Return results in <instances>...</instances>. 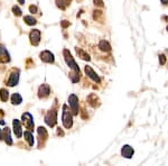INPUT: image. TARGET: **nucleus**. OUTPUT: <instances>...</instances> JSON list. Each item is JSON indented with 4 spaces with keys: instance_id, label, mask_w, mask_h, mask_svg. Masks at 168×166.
<instances>
[{
    "instance_id": "nucleus-4",
    "label": "nucleus",
    "mask_w": 168,
    "mask_h": 166,
    "mask_svg": "<svg viewBox=\"0 0 168 166\" xmlns=\"http://www.w3.org/2000/svg\"><path fill=\"white\" fill-rule=\"evenodd\" d=\"M45 122L48 125L49 127H54L57 122V112L55 109L49 110L46 116H45Z\"/></svg>"
},
{
    "instance_id": "nucleus-12",
    "label": "nucleus",
    "mask_w": 168,
    "mask_h": 166,
    "mask_svg": "<svg viewBox=\"0 0 168 166\" xmlns=\"http://www.w3.org/2000/svg\"><path fill=\"white\" fill-rule=\"evenodd\" d=\"M134 154V150L131 146L129 145H124V146L121 148V155H122L124 158H131Z\"/></svg>"
},
{
    "instance_id": "nucleus-3",
    "label": "nucleus",
    "mask_w": 168,
    "mask_h": 166,
    "mask_svg": "<svg viewBox=\"0 0 168 166\" xmlns=\"http://www.w3.org/2000/svg\"><path fill=\"white\" fill-rule=\"evenodd\" d=\"M21 120H22V124H24V126L26 127V129L33 131L34 128H35L33 116H31L29 112H25L24 115L21 116Z\"/></svg>"
},
{
    "instance_id": "nucleus-13",
    "label": "nucleus",
    "mask_w": 168,
    "mask_h": 166,
    "mask_svg": "<svg viewBox=\"0 0 168 166\" xmlns=\"http://www.w3.org/2000/svg\"><path fill=\"white\" fill-rule=\"evenodd\" d=\"M12 127H14V132L17 138H20L22 135H24V132H22V130H21V125H20L19 120L15 119V120L12 121Z\"/></svg>"
},
{
    "instance_id": "nucleus-8",
    "label": "nucleus",
    "mask_w": 168,
    "mask_h": 166,
    "mask_svg": "<svg viewBox=\"0 0 168 166\" xmlns=\"http://www.w3.org/2000/svg\"><path fill=\"white\" fill-rule=\"evenodd\" d=\"M39 56H40V59H42L44 63H49V64H52V63H54V61H55L54 54L49 51H43Z\"/></svg>"
},
{
    "instance_id": "nucleus-18",
    "label": "nucleus",
    "mask_w": 168,
    "mask_h": 166,
    "mask_svg": "<svg viewBox=\"0 0 168 166\" xmlns=\"http://www.w3.org/2000/svg\"><path fill=\"white\" fill-rule=\"evenodd\" d=\"M22 102V98L20 96L19 93H14L12 96H11V103L14 104V106H18Z\"/></svg>"
},
{
    "instance_id": "nucleus-9",
    "label": "nucleus",
    "mask_w": 168,
    "mask_h": 166,
    "mask_svg": "<svg viewBox=\"0 0 168 166\" xmlns=\"http://www.w3.org/2000/svg\"><path fill=\"white\" fill-rule=\"evenodd\" d=\"M49 93H50V88L48 84L44 83V84H42L39 87V89H38V98L39 99L47 98V97L49 96Z\"/></svg>"
},
{
    "instance_id": "nucleus-25",
    "label": "nucleus",
    "mask_w": 168,
    "mask_h": 166,
    "mask_svg": "<svg viewBox=\"0 0 168 166\" xmlns=\"http://www.w3.org/2000/svg\"><path fill=\"white\" fill-rule=\"evenodd\" d=\"M159 61H160V65H164L166 63V56L165 55H159Z\"/></svg>"
},
{
    "instance_id": "nucleus-32",
    "label": "nucleus",
    "mask_w": 168,
    "mask_h": 166,
    "mask_svg": "<svg viewBox=\"0 0 168 166\" xmlns=\"http://www.w3.org/2000/svg\"><path fill=\"white\" fill-rule=\"evenodd\" d=\"M167 31H168V26H167Z\"/></svg>"
},
{
    "instance_id": "nucleus-22",
    "label": "nucleus",
    "mask_w": 168,
    "mask_h": 166,
    "mask_svg": "<svg viewBox=\"0 0 168 166\" xmlns=\"http://www.w3.org/2000/svg\"><path fill=\"white\" fill-rule=\"evenodd\" d=\"M56 1V5H57V7L58 8H61L62 10H64L65 7H66V3H65L64 0H55Z\"/></svg>"
},
{
    "instance_id": "nucleus-16",
    "label": "nucleus",
    "mask_w": 168,
    "mask_h": 166,
    "mask_svg": "<svg viewBox=\"0 0 168 166\" xmlns=\"http://www.w3.org/2000/svg\"><path fill=\"white\" fill-rule=\"evenodd\" d=\"M37 131H38V137H39V141L42 140H46L48 137V134H47V130L45 129L44 127H39L38 129H37Z\"/></svg>"
},
{
    "instance_id": "nucleus-15",
    "label": "nucleus",
    "mask_w": 168,
    "mask_h": 166,
    "mask_svg": "<svg viewBox=\"0 0 168 166\" xmlns=\"http://www.w3.org/2000/svg\"><path fill=\"white\" fill-rule=\"evenodd\" d=\"M2 131H3V140L6 141V144H7V145H12V139H11L10 130H9L8 127H7V128H3Z\"/></svg>"
},
{
    "instance_id": "nucleus-31",
    "label": "nucleus",
    "mask_w": 168,
    "mask_h": 166,
    "mask_svg": "<svg viewBox=\"0 0 168 166\" xmlns=\"http://www.w3.org/2000/svg\"><path fill=\"white\" fill-rule=\"evenodd\" d=\"M18 2H19L20 5H24V3H25V0H18Z\"/></svg>"
},
{
    "instance_id": "nucleus-14",
    "label": "nucleus",
    "mask_w": 168,
    "mask_h": 166,
    "mask_svg": "<svg viewBox=\"0 0 168 166\" xmlns=\"http://www.w3.org/2000/svg\"><path fill=\"white\" fill-rule=\"evenodd\" d=\"M24 137H25V140L28 143L29 146H34V144H35V139H34V136L31 134L30 130H26L24 132Z\"/></svg>"
},
{
    "instance_id": "nucleus-10",
    "label": "nucleus",
    "mask_w": 168,
    "mask_h": 166,
    "mask_svg": "<svg viewBox=\"0 0 168 166\" xmlns=\"http://www.w3.org/2000/svg\"><path fill=\"white\" fill-rule=\"evenodd\" d=\"M10 62V55H9L7 48L0 44V63H9Z\"/></svg>"
},
{
    "instance_id": "nucleus-23",
    "label": "nucleus",
    "mask_w": 168,
    "mask_h": 166,
    "mask_svg": "<svg viewBox=\"0 0 168 166\" xmlns=\"http://www.w3.org/2000/svg\"><path fill=\"white\" fill-rule=\"evenodd\" d=\"M12 12L16 15L17 17L21 16V10H20V8L18 6H14V7H12Z\"/></svg>"
},
{
    "instance_id": "nucleus-28",
    "label": "nucleus",
    "mask_w": 168,
    "mask_h": 166,
    "mask_svg": "<svg viewBox=\"0 0 168 166\" xmlns=\"http://www.w3.org/2000/svg\"><path fill=\"white\" fill-rule=\"evenodd\" d=\"M61 24H62V27H63V28H66L67 26H70V21H67V20H63Z\"/></svg>"
},
{
    "instance_id": "nucleus-7",
    "label": "nucleus",
    "mask_w": 168,
    "mask_h": 166,
    "mask_svg": "<svg viewBox=\"0 0 168 166\" xmlns=\"http://www.w3.org/2000/svg\"><path fill=\"white\" fill-rule=\"evenodd\" d=\"M29 40H30L31 45L37 46L40 42V31L39 29H33L29 34Z\"/></svg>"
},
{
    "instance_id": "nucleus-19",
    "label": "nucleus",
    "mask_w": 168,
    "mask_h": 166,
    "mask_svg": "<svg viewBox=\"0 0 168 166\" xmlns=\"http://www.w3.org/2000/svg\"><path fill=\"white\" fill-rule=\"evenodd\" d=\"M76 53H77L78 57H81V59H84V61H91V57H90L89 54H86L84 51H82L81 48L76 47Z\"/></svg>"
},
{
    "instance_id": "nucleus-6",
    "label": "nucleus",
    "mask_w": 168,
    "mask_h": 166,
    "mask_svg": "<svg viewBox=\"0 0 168 166\" xmlns=\"http://www.w3.org/2000/svg\"><path fill=\"white\" fill-rule=\"evenodd\" d=\"M68 103L71 110L73 111V115H78V98L75 94H71L68 97Z\"/></svg>"
},
{
    "instance_id": "nucleus-5",
    "label": "nucleus",
    "mask_w": 168,
    "mask_h": 166,
    "mask_svg": "<svg viewBox=\"0 0 168 166\" xmlns=\"http://www.w3.org/2000/svg\"><path fill=\"white\" fill-rule=\"evenodd\" d=\"M18 82H19V71L14 69L9 73L8 79H7V85L8 87H15V85L18 84Z\"/></svg>"
},
{
    "instance_id": "nucleus-17",
    "label": "nucleus",
    "mask_w": 168,
    "mask_h": 166,
    "mask_svg": "<svg viewBox=\"0 0 168 166\" xmlns=\"http://www.w3.org/2000/svg\"><path fill=\"white\" fill-rule=\"evenodd\" d=\"M99 48L103 52H110L111 51V45H110L109 42H106V40H101V42L99 43Z\"/></svg>"
},
{
    "instance_id": "nucleus-27",
    "label": "nucleus",
    "mask_w": 168,
    "mask_h": 166,
    "mask_svg": "<svg viewBox=\"0 0 168 166\" xmlns=\"http://www.w3.org/2000/svg\"><path fill=\"white\" fill-rule=\"evenodd\" d=\"M37 10H38V9H37L36 6H30V7H29V12H30L31 14H36Z\"/></svg>"
},
{
    "instance_id": "nucleus-11",
    "label": "nucleus",
    "mask_w": 168,
    "mask_h": 166,
    "mask_svg": "<svg viewBox=\"0 0 168 166\" xmlns=\"http://www.w3.org/2000/svg\"><path fill=\"white\" fill-rule=\"evenodd\" d=\"M84 71H85V73H86V75L89 76L90 79H92L94 82H96V83H100V78H99V75L96 73H95L94 71H93V69L91 68V66H89V65H86L85 68H84Z\"/></svg>"
},
{
    "instance_id": "nucleus-26",
    "label": "nucleus",
    "mask_w": 168,
    "mask_h": 166,
    "mask_svg": "<svg viewBox=\"0 0 168 166\" xmlns=\"http://www.w3.org/2000/svg\"><path fill=\"white\" fill-rule=\"evenodd\" d=\"M94 5L99 7H103V0H94Z\"/></svg>"
},
{
    "instance_id": "nucleus-24",
    "label": "nucleus",
    "mask_w": 168,
    "mask_h": 166,
    "mask_svg": "<svg viewBox=\"0 0 168 166\" xmlns=\"http://www.w3.org/2000/svg\"><path fill=\"white\" fill-rule=\"evenodd\" d=\"M93 17H94L95 20H99V18L103 17V12H100V10H95V12H94V16H93Z\"/></svg>"
},
{
    "instance_id": "nucleus-30",
    "label": "nucleus",
    "mask_w": 168,
    "mask_h": 166,
    "mask_svg": "<svg viewBox=\"0 0 168 166\" xmlns=\"http://www.w3.org/2000/svg\"><path fill=\"white\" fill-rule=\"evenodd\" d=\"M160 1H161L162 5H167L168 3V0H160Z\"/></svg>"
},
{
    "instance_id": "nucleus-29",
    "label": "nucleus",
    "mask_w": 168,
    "mask_h": 166,
    "mask_svg": "<svg viewBox=\"0 0 168 166\" xmlns=\"http://www.w3.org/2000/svg\"><path fill=\"white\" fill-rule=\"evenodd\" d=\"M0 139H3V131L0 129Z\"/></svg>"
},
{
    "instance_id": "nucleus-20",
    "label": "nucleus",
    "mask_w": 168,
    "mask_h": 166,
    "mask_svg": "<svg viewBox=\"0 0 168 166\" xmlns=\"http://www.w3.org/2000/svg\"><path fill=\"white\" fill-rule=\"evenodd\" d=\"M9 99V91L7 89H0V100L6 102Z\"/></svg>"
},
{
    "instance_id": "nucleus-1",
    "label": "nucleus",
    "mask_w": 168,
    "mask_h": 166,
    "mask_svg": "<svg viewBox=\"0 0 168 166\" xmlns=\"http://www.w3.org/2000/svg\"><path fill=\"white\" fill-rule=\"evenodd\" d=\"M62 122L66 129H71L73 126V115L70 112V109L66 104L63 106V115H62Z\"/></svg>"
},
{
    "instance_id": "nucleus-2",
    "label": "nucleus",
    "mask_w": 168,
    "mask_h": 166,
    "mask_svg": "<svg viewBox=\"0 0 168 166\" xmlns=\"http://www.w3.org/2000/svg\"><path fill=\"white\" fill-rule=\"evenodd\" d=\"M63 55H64L65 62H66V64L68 65V66H70L71 70L74 71V72H80V69H78L77 64H76V62L74 61V59H73L72 54L70 53V51L64 50V51H63Z\"/></svg>"
},
{
    "instance_id": "nucleus-21",
    "label": "nucleus",
    "mask_w": 168,
    "mask_h": 166,
    "mask_svg": "<svg viewBox=\"0 0 168 166\" xmlns=\"http://www.w3.org/2000/svg\"><path fill=\"white\" fill-rule=\"evenodd\" d=\"M24 21L29 26H34L37 24V20L35 19L33 16H25V17H24Z\"/></svg>"
}]
</instances>
